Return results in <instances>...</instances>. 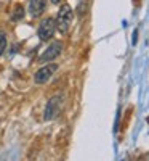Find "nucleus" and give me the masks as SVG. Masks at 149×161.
Masks as SVG:
<instances>
[{
  "instance_id": "obj_1",
  "label": "nucleus",
  "mask_w": 149,
  "mask_h": 161,
  "mask_svg": "<svg viewBox=\"0 0 149 161\" xmlns=\"http://www.w3.org/2000/svg\"><path fill=\"white\" fill-rule=\"evenodd\" d=\"M72 18H74V11L71 8V5L64 3L59 11H58V16H56V29L61 32V34H66L67 31H69L71 24H72Z\"/></svg>"
},
{
  "instance_id": "obj_3",
  "label": "nucleus",
  "mask_w": 149,
  "mask_h": 161,
  "mask_svg": "<svg viewBox=\"0 0 149 161\" xmlns=\"http://www.w3.org/2000/svg\"><path fill=\"white\" fill-rule=\"evenodd\" d=\"M55 29H56V23H55L53 18L42 19V23L39 24V31H37L39 39L44 40V42H45V40H50L53 37V34H55Z\"/></svg>"
},
{
  "instance_id": "obj_2",
  "label": "nucleus",
  "mask_w": 149,
  "mask_h": 161,
  "mask_svg": "<svg viewBox=\"0 0 149 161\" xmlns=\"http://www.w3.org/2000/svg\"><path fill=\"white\" fill-rule=\"evenodd\" d=\"M63 95H55V97H51L48 102H47V106H45V113H44V118L45 121H51V119H55L61 108H63Z\"/></svg>"
},
{
  "instance_id": "obj_7",
  "label": "nucleus",
  "mask_w": 149,
  "mask_h": 161,
  "mask_svg": "<svg viewBox=\"0 0 149 161\" xmlns=\"http://www.w3.org/2000/svg\"><path fill=\"white\" fill-rule=\"evenodd\" d=\"M23 18H24V8L21 5H16L11 11V19L13 21H21Z\"/></svg>"
},
{
  "instance_id": "obj_10",
  "label": "nucleus",
  "mask_w": 149,
  "mask_h": 161,
  "mask_svg": "<svg viewBox=\"0 0 149 161\" xmlns=\"http://www.w3.org/2000/svg\"><path fill=\"white\" fill-rule=\"evenodd\" d=\"M136 40H138V31L135 29V31H133V42H131V44L135 45V44H136Z\"/></svg>"
},
{
  "instance_id": "obj_4",
  "label": "nucleus",
  "mask_w": 149,
  "mask_h": 161,
  "mask_svg": "<svg viewBox=\"0 0 149 161\" xmlns=\"http://www.w3.org/2000/svg\"><path fill=\"white\" fill-rule=\"evenodd\" d=\"M56 69H58V64H55V63L42 66V68L34 74V82L35 84H45L47 80H50V77L55 74Z\"/></svg>"
},
{
  "instance_id": "obj_11",
  "label": "nucleus",
  "mask_w": 149,
  "mask_h": 161,
  "mask_svg": "<svg viewBox=\"0 0 149 161\" xmlns=\"http://www.w3.org/2000/svg\"><path fill=\"white\" fill-rule=\"evenodd\" d=\"M51 3H59V0H51Z\"/></svg>"
},
{
  "instance_id": "obj_9",
  "label": "nucleus",
  "mask_w": 149,
  "mask_h": 161,
  "mask_svg": "<svg viewBox=\"0 0 149 161\" xmlns=\"http://www.w3.org/2000/svg\"><path fill=\"white\" fill-rule=\"evenodd\" d=\"M119 121H120V108L117 110V116H116V124H114V132H117V129H119Z\"/></svg>"
},
{
  "instance_id": "obj_6",
  "label": "nucleus",
  "mask_w": 149,
  "mask_h": 161,
  "mask_svg": "<svg viewBox=\"0 0 149 161\" xmlns=\"http://www.w3.org/2000/svg\"><path fill=\"white\" fill-rule=\"evenodd\" d=\"M47 0H31L29 2V13L32 18H39L45 11Z\"/></svg>"
},
{
  "instance_id": "obj_8",
  "label": "nucleus",
  "mask_w": 149,
  "mask_h": 161,
  "mask_svg": "<svg viewBox=\"0 0 149 161\" xmlns=\"http://www.w3.org/2000/svg\"><path fill=\"white\" fill-rule=\"evenodd\" d=\"M5 48H7V34L0 31V55L5 52Z\"/></svg>"
},
{
  "instance_id": "obj_5",
  "label": "nucleus",
  "mask_w": 149,
  "mask_h": 161,
  "mask_svg": "<svg viewBox=\"0 0 149 161\" xmlns=\"http://www.w3.org/2000/svg\"><path fill=\"white\" fill-rule=\"evenodd\" d=\"M61 52H63V44L59 42V40H55L53 44L48 45V48L40 55L39 61L40 63H47V61H51V60H55L56 57L61 55Z\"/></svg>"
}]
</instances>
